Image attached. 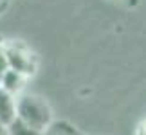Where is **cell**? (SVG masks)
Instances as JSON below:
<instances>
[{
    "mask_svg": "<svg viewBox=\"0 0 146 135\" xmlns=\"http://www.w3.org/2000/svg\"><path fill=\"white\" fill-rule=\"evenodd\" d=\"M16 114L36 133H45L47 126L52 121V112H50V106L45 103V99L31 94L16 97Z\"/></svg>",
    "mask_w": 146,
    "mask_h": 135,
    "instance_id": "obj_1",
    "label": "cell"
},
{
    "mask_svg": "<svg viewBox=\"0 0 146 135\" xmlns=\"http://www.w3.org/2000/svg\"><path fill=\"white\" fill-rule=\"evenodd\" d=\"M4 49H5V54H7V60H9V67L15 70L22 72L29 77L31 74H35L36 70V58L33 56V52L27 47L20 43H4Z\"/></svg>",
    "mask_w": 146,
    "mask_h": 135,
    "instance_id": "obj_2",
    "label": "cell"
},
{
    "mask_svg": "<svg viewBox=\"0 0 146 135\" xmlns=\"http://www.w3.org/2000/svg\"><path fill=\"white\" fill-rule=\"evenodd\" d=\"M16 95L0 87V122L9 126L16 119Z\"/></svg>",
    "mask_w": 146,
    "mask_h": 135,
    "instance_id": "obj_3",
    "label": "cell"
},
{
    "mask_svg": "<svg viewBox=\"0 0 146 135\" xmlns=\"http://www.w3.org/2000/svg\"><path fill=\"white\" fill-rule=\"evenodd\" d=\"M25 74H22V72L15 70V69H9L5 74L0 77V87L4 90H7L11 94H18L22 88H24V83H25Z\"/></svg>",
    "mask_w": 146,
    "mask_h": 135,
    "instance_id": "obj_4",
    "label": "cell"
},
{
    "mask_svg": "<svg viewBox=\"0 0 146 135\" xmlns=\"http://www.w3.org/2000/svg\"><path fill=\"white\" fill-rule=\"evenodd\" d=\"M7 132L13 133V135H36V132L33 130L24 119H20L18 115H16V119L7 126Z\"/></svg>",
    "mask_w": 146,
    "mask_h": 135,
    "instance_id": "obj_5",
    "label": "cell"
},
{
    "mask_svg": "<svg viewBox=\"0 0 146 135\" xmlns=\"http://www.w3.org/2000/svg\"><path fill=\"white\" fill-rule=\"evenodd\" d=\"M47 133H52V135H58V133H78V130L67 121H50V124L47 126Z\"/></svg>",
    "mask_w": 146,
    "mask_h": 135,
    "instance_id": "obj_6",
    "label": "cell"
},
{
    "mask_svg": "<svg viewBox=\"0 0 146 135\" xmlns=\"http://www.w3.org/2000/svg\"><path fill=\"white\" fill-rule=\"evenodd\" d=\"M9 69H11V67H9V60H7V54H5L4 43H2V45H0V77H2Z\"/></svg>",
    "mask_w": 146,
    "mask_h": 135,
    "instance_id": "obj_7",
    "label": "cell"
},
{
    "mask_svg": "<svg viewBox=\"0 0 146 135\" xmlns=\"http://www.w3.org/2000/svg\"><path fill=\"white\" fill-rule=\"evenodd\" d=\"M144 132H146V124H144Z\"/></svg>",
    "mask_w": 146,
    "mask_h": 135,
    "instance_id": "obj_8",
    "label": "cell"
},
{
    "mask_svg": "<svg viewBox=\"0 0 146 135\" xmlns=\"http://www.w3.org/2000/svg\"><path fill=\"white\" fill-rule=\"evenodd\" d=\"M0 2H2V0H0Z\"/></svg>",
    "mask_w": 146,
    "mask_h": 135,
    "instance_id": "obj_9",
    "label": "cell"
}]
</instances>
